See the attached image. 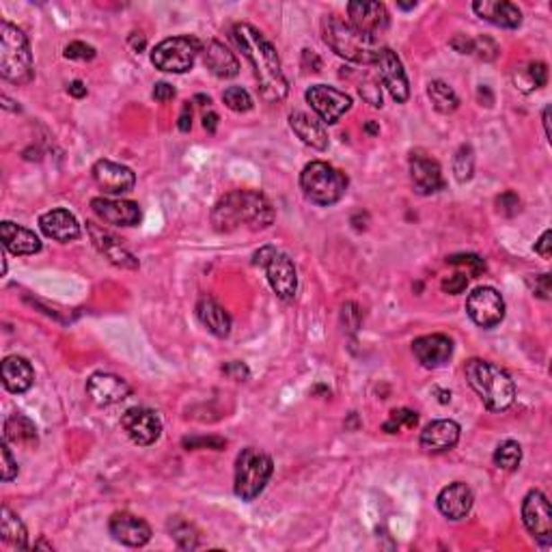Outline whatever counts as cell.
<instances>
[{
    "label": "cell",
    "mask_w": 552,
    "mask_h": 552,
    "mask_svg": "<svg viewBox=\"0 0 552 552\" xmlns=\"http://www.w3.org/2000/svg\"><path fill=\"white\" fill-rule=\"evenodd\" d=\"M231 37L237 43L246 61L251 63L253 74L259 85V93L266 102H283L289 93V83H287L283 67H280V58L272 41L266 40L262 31L255 26L240 22L231 31Z\"/></svg>",
    "instance_id": "6da1fadb"
},
{
    "label": "cell",
    "mask_w": 552,
    "mask_h": 552,
    "mask_svg": "<svg viewBox=\"0 0 552 552\" xmlns=\"http://www.w3.org/2000/svg\"><path fill=\"white\" fill-rule=\"evenodd\" d=\"M276 214L266 194L257 191L227 192L212 209V225L218 234H231L240 227L251 229H268L274 223Z\"/></svg>",
    "instance_id": "7a4b0ae2"
},
{
    "label": "cell",
    "mask_w": 552,
    "mask_h": 552,
    "mask_svg": "<svg viewBox=\"0 0 552 552\" xmlns=\"http://www.w3.org/2000/svg\"><path fill=\"white\" fill-rule=\"evenodd\" d=\"M464 373H467L470 388L479 395L485 408L492 413H505L507 408H512L516 399V387L501 367L488 361L470 359L464 367Z\"/></svg>",
    "instance_id": "3957f363"
},
{
    "label": "cell",
    "mask_w": 552,
    "mask_h": 552,
    "mask_svg": "<svg viewBox=\"0 0 552 552\" xmlns=\"http://www.w3.org/2000/svg\"><path fill=\"white\" fill-rule=\"evenodd\" d=\"M322 35L326 46L341 58L359 65H373L378 46L376 40L362 35L356 31L348 20L339 18V15H326L322 20Z\"/></svg>",
    "instance_id": "277c9868"
},
{
    "label": "cell",
    "mask_w": 552,
    "mask_h": 552,
    "mask_svg": "<svg viewBox=\"0 0 552 552\" xmlns=\"http://www.w3.org/2000/svg\"><path fill=\"white\" fill-rule=\"evenodd\" d=\"M0 76L13 85H29L35 65L26 35L11 22H0Z\"/></svg>",
    "instance_id": "5b68a950"
},
{
    "label": "cell",
    "mask_w": 552,
    "mask_h": 552,
    "mask_svg": "<svg viewBox=\"0 0 552 552\" xmlns=\"http://www.w3.org/2000/svg\"><path fill=\"white\" fill-rule=\"evenodd\" d=\"M300 188L307 201L316 203L319 208H330V205L339 203L343 194L348 192V177L328 162L316 160L308 162L302 169Z\"/></svg>",
    "instance_id": "8992f818"
},
{
    "label": "cell",
    "mask_w": 552,
    "mask_h": 552,
    "mask_svg": "<svg viewBox=\"0 0 552 552\" xmlns=\"http://www.w3.org/2000/svg\"><path fill=\"white\" fill-rule=\"evenodd\" d=\"M274 462L266 451L255 447L242 449L236 459V484L234 490L242 501H255L266 490L272 477Z\"/></svg>",
    "instance_id": "52a82bcc"
},
{
    "label": "cell",
    "mask_w": 552,
    "mask_h": 552,
    "mask_svg": "<svg viewBox=\"0 0 552 552\" xmlns=\"http://www.w3.org/2000/svg\"><path fill=\"white\" fill-rule=\"evenodd\" d=\"M203 50V43L197 37L191 35H177L169 40L160 41L158 46L151 50V63L156 69L166 74H183L192 69L197 61L199 52Z\"/></svg>",
    "instance_id": "ba28073f"
},
{
    "label": "cell",
    "mask_w": 552,
    "mask_h": 552,
    "mask_svg": "<svg viewBox=\"0 0 552 552\" xmlns=\"http://www.w3.org/2000/svg\"><path fill=\"white\" fill-rule=\"evenodd\" d=\"M373 65L378 67L380 74V83L387 86V91L397 104H405L410 97V85L408 76L402 65V58L397 57V52H393L391 48H378Z\"/></svg>",
    "instance_id": "9c48e42d"
},
{
    "label": "cell",
    "mask_w": 552,
    "mask_h": 552,
    "mask_svg": "<svg viewBox=\"0 0 552 552\" xmlns=\"http://www.w3.org/2000/svg\"><path fill=\"white\" fill-rule=\"evenodd\" d=\"M467 313L481 328H494L505 319V300L494 287H477L467 300Z\"/></svg>",
    "instance_id": "30bf717a"
},
{
    "label": "cell",
    "mask_w": 552,
    "mask_h": 552,
    "mask_svg": "<svg viewBox=\"0 0 552 552\" xmlns=\"http://www.w3.org/2000/svg\"><path fill=\"white\" fill-rule=\"evenodd\" d=\"M522 522L527 531L542 546L552 539V510L544 492L531 490L522 501Z\"/></svg>",
    "instance_id": "8fae6325"
},
{
    "label": "cell",
    "mask_w": 552,
    "mask_h": 552,
    "mask_svg": "<svg viewBox=\"0 0 552 552\" xmlns=\"http://www.w3.org/2000/svg\"><path fill=\"white\" fill-rule=\"evenodd\" d=\"M305 97L324 123H337L352 108V97L328 85H313L307 89Z\"/></svg>",
    "instance_id": "7c38bea8"
},
{
    "label": "cell",
    "mask_w": 552,
    "mask_h": 552,
    "mask_svg": "<svg viewBox=\"0 0 552 552\" xmlns=\"http://www.w3.org/2000/svg\"><path fill=\"white\" fill-rule=\"evenodd\" d=\"M348 15L350 24L356 31H361L362 35L376 40L378 35L388 31L391 26V15L384 3H371V0H354L348 4Z\"/></svg>",
    "instance_id": "4fadbf2b"
},
{
    "label": "cell",
    "mask_w": 552,
    "mask_h": 552,
    "mask_svg": "<svg viewBox=\"0 0 552 552\" xmlns=\"http://www.w3.org/2000/svg\"><path fill=\"white\" fill-rule=\"evenodd\" d=\"M121 427L128 438L138 447H149L158 441L162 434V421L156 410L151 408H129L121 416Z\"/></svg>",
    "instance_id": "5bb4252c"
},
{
    "label": "cell",
    "mask_w": 552,
    "mask_h": 552,
    "mask_svg": "<svg viewBox=\"0 0 552 552\" xmlns=\"http://www.w3.org/2000/svg\"><path fill=\"white\" fill-rule=\"evenodd\" d=\"M410 180H413L416 194H434L445 188V177L438 160L427 156L425 151H413L410 154Z\"/></svg>",
    "instance_id": "9a60e30c"
},
{
    "label": "cell",
    "mask_w": 552,
    "mask_h": 552,
    "mask_svg": "<svg viewBox=\"0 0 552 552\" xmlns=\"http://www.w3.org/2000/svg\"><path fill=\"white\" fill-rule=\"evenodd\" d=\"M129 393H132L129 384L123 378L115 376V373L97 371L86 380V395L100 408L123 402V399L129 397Z\"/></svg>",
    "instance_id": "2e32d148"
},
{
    "label": "cell",
    "mask_w": 552,
    "mask_h": 552,
    "mask_svg": "<svg viewBox=\"0 0 552 552\" xmlns=\"http://www.w3.org/2000/svg\"><path fill=\"white\" fill-rule=\"evenodd\" d=\"M108 531L119 544L129 546V548H140V546L149 544L151 527L143 518L134 516L128 512L112 513L111 522H108Z\"/></svg>",
    "instance_id": "e0dca14e"
},
{
    "label": "cell",
    "mask_w": 552,
    "mask_h": 552,
    "mask_svg": "<svg viewBox=\"0 0 552 552\" xmlns=\"http://www.w3.org/2000/svg\"><path fill=\"white\" fill-rule=\"evenodd\" d=\"M93 180L104 194H126L134 191L137 175L132 169L112 160H97L93 165Z\"/></svg>",
    "instance_id": "ac0fdd59"
},
{
    "label": "cell",
    "mask_w": 552,
    "mask_h": 552,
    "mask_svg": "<svg viewBox=\"0 0 552 552\" xmlns=\"http://www.w3.org/2000/svg\"><path fill=\"white\" fill-rule=\"evenodd\" d=\"M86 229H89L91 240L97 251L104 255L112 266L117 268H126V270H137L138 268V259L128 251L126 246L121 245V240L115 234L104 229V227L95 225V223H86Z\"/></svg>",
    "instance_id": "d6986e66"
},
{
    "label": "cell",
    "mask_w": 552,
    "mask_h": 552,
    "mask_svg": "<svg viewBox=\"0 0 552 552\" xmlns=\"http://www.w3.org/2000/svg\"><path fill=\"white\" fill-rule=\"evenodd\" d=\"M268 276V283L272 287V291L283 300H291L296 296L298 289V272L291 257H287L285 253L276 251L270 262L263 266Z\"/></svg>",
    "instance_id": "ffe728a7"
},
{
    "label": "cell",
    "mask_w": 552,
    "mask_h": 552,
    "mask_svg": "<svg viewBox=\"0 0 552 552\" xmlns=\"http://www.w3.org/2000/svg\"><path fill=\"white\" fill-rule=\"evenodd\" d=\"M91 208H93L97 218L112 227H134L143 218L138 203L123 201V199L97 197L91 201Z\"/></svg>",
    "instance_id": "44dd1931"
},
{
    "label": "cell",
    "mask_w": 552,
    "mask_h": 552,
    "mask_svg": "<svg viewBox=\"0 0 552 552\" xmlns=\"http://www.w3.org/2000/svg\"><path fill=\"white\" fill-rule=\"evenodd\" d=\"M413 352L425 369H438L451 361L453 341L447 334H425V337L414 339Z\"/></svg>",
    "instance_id": "7402d4cb"
},
{
    "label": "cell",
    "mask_w": 552,
    "mask_h": 552,
    "mask_svg": "<svg viewBox=\"0 0 552 552\" xmlns=\"http://www.w3.org/2000/svg\"><path fill=\"white\" fill-rule=\"evenodd\" d=\"M459 425L451 419H438L425 425L421 432L419 445L425 453H447L458 445L459 441Z\"/></svg>",
    "instance_id": "603a6c76"
},
{
    "label": "cell",
    "mask_w": 552,
    "mask_h": 552,
    "mask_svg": "<svg viewBox=\"0 0 552 552\" xmlns=\"http://www.w3.org/2000/svg\"><path fill=\"white\" fill-rule=\"evenodd\" d=\"M473 490L467 484H462V481H456V484H449L447 488L441 490L436 505L438 512L449 518V521H462L473 510Z\"/></svg>",
    "instance_id": "cb8c5ba5"
},
{
    "label": "cell",
    "mask_w": 552,
    "mask_h": 552,
    "mask_svg": "<svg viewBox=\"0 0 552 552\" xmlns=\"http://www.w3.org/2000/svg\"><path fill=\"white\" fill-rule=\"evenodd\" d=\"M40 229L43 236L57 242H74L80 237V223L69 209L57 208L40 216Z\"/></svg>",
    "instance_id": "d4e9b609"
},
{
    "label": "cell",
    "mask_w": 552,
    "mask_h": 552,
    "mask_svg": "<svg viewBox=\"0 0 552 552\" xmlns=\"http://www.w3.org/2000/svg\"><path fill=\"white\" fill-rule=\"evenodd\" d=\"M473 11L481 20L501 29H518L522 24V11L510 0H477L473 3Z\"/></svg>",
    "instance_id": "484cf974"
},
{
    "label": "cell",
    "mask_w": 552,
    "mask_h": 552,
    "mask_svg": "<svg viewBox=\"0 0 552 552\" xmlns=\"http://www.w3.org/2000/svg\"><path fill=\"white\" fill-rule=\"evenodd\" d=\"M0 240H3V248L9 251L11 255L15 257H26V255H35V253L41 251V240L32 234L31 229L26 227H20L11 220H4L0 225Z\"/></svg>",
    "instance_id": "4316f807"
},
{
    "label": "cell",
    "mask_w": 552,
    "mask_h": 552,
    "mask_svg": "<svg viewBox=\"0 0 552 552\" xmlns=\"http://www.w3.org/2000/svg\"><path fill=\"white\" fill-rule=\"evenodd\" d=\"M203 63L205 67L212 72L216 78H236L240 74V63H237L236 54L220 41H208L203 46Z\"/></svg>",
    "instance_id": "83f0119b"
},
{
    "label": "cell",
    "mask_w": 552,
    "mask_h": 552,
    "mask_svg": "<svg viewBox=\"0 0 552 552\" xmlns=\"http://www.w3.org/2000/svg\"><path fill=\"white\" fill-rule=\"evenodd\" d=\"M0 378H3V387L9 393H26L35 382V369L26 359L22 356H7L0 367Z\"/></svg>",
    "instance_id": "f1b7e54d"
},
{
    "label": "cell",
    "mask_w": 552,
    "mask_h": 552,
    "mask_svg": "<svg viewBox=\"0 0 552 552\" xmlns=\"http://www.w3.org/2000/svg\"><path fill=\"white\" fill-rule=\"evenodd\" d=\"M289 126L296 132V137L302 140V143L308 145V147L317 149V151H326L328 149V134L324 129L322 123L317 121L316 117H311L308 112L294 111L289 115Z\"/></svg>",
    "instance_id": "f546056e"
},
{
    "label": "cell",
    "mask_w": 552,
    "mask_h": 552,
    "mask_svg": "<svg viewBox=\"0 0 552 552\" xmlns=\"http://www.w3.org/2000/svg\"><path fill=\"white\" fill-rule=\"evenodd\" d=\"M197 316L199 322L203 324L214 337L225 339L231 333V316L225 311L223 305L214 300L212 296H203L197 305Z\"/></svg>",
    "instance_id": "4dcf8cb0"
},
{
    "label": "cell",
    "mask_w": 552,
    "mask_h": 552,
    "mask_svg": "<svg viewBox=\"0 0 552 552\" xmlns=\"http://www.w3.org/2000/svg\"><path fill=\"white\" fill-rule=\"evenodd\" d=\"M4 441L13 442L20 447H35L37 445V427L29 416L11 414L4 419Z\"/></svg>",
    "instance_id": "1f68e13d"
},
{
    "label": "cell",
    "mask_w": 552,
    "mask_h": 552,
    "mask_svg": "<svg viewBox=\"0 0 552 552\" xmlns=\"http://www.w3.org/2000/svg\"><path fill=\"white\" fill-rule=\"evenodd\" d=\"M0 538L3 542L15 550L29 548V533H26L24 522L15 516L9 507H3V518H0Z\"/></svg>",
    "instance_id": "d6a6232c"
},
{
    "label": "cell",
    "mask_w": 552,
    "mask_h": 552,
    "mask_svg": "<svg viewBox=\"0 0 552 552\" xmlns=\"http://www.w3.org/2000/svg\"><path fill=\"white\" fill-rule=\"evenodd\" d=\"M427 95H430L436 111L442 112V115H451V112L458 111L459 97L456 91L447 83H442V80H432V83L427 85Z\"/></svg>",
    "instance_id": "836d02e7"
},
{
    "label": "cell",
    "mask_w": 552,
    "mask_h": 552,
    "mask_svg": "<svg viewBox=\"0 0 552 552\" xmlns=\"http://www.w3.org/2000/svg\"><path fill=\"white\" fill-rule=\"evenodd\" d=\"M166 527H169V533H171L173 542L177 544V548L194 550V548H199V544H201V538H199V531L194 529V524L183 521V518L180 516L171 518Z\"/></svg>",
    "instance_id": "e575fe53"
},
{
    "label": "cell",
    "mask_w": 552,
    "mask_h": 552,
    "mask_svg": "<svg viewBox=\"0 0 552 552\" xmlns=\"http://www.w3.org/2000/svg\"><path fill=\"white\" fill-rule=\"evenodd\" d=\"M453 175L459 183H467L475 175V151L470 145H462L453 156Z\"/></svg>",
    "instance_id": "d590c367"
},
{
    "label": "cell",
    "mask_w": 552,
    "mask_h": 552,
    "mask_svg": "<svg viewBox=\"0 0 552 552\" xmlns=\"http://www.w3.org/2000/svg\"><path fill=\"white\" fill-rule=\"evenodd\" d=\"M522 462V447L516 441H505L496 447L494 464L503 470H516Z\"/></svg>",
    "instance_id": "8d00e7d4"
},
{
    "label": "cell",
    "mask_w": 552,
    "mask_h": 552,
    "mask_svg": "<svg viewBox=\"0 0 552 552\" xmlns=\"http://www.w3.org/2000/svg\"><path fill=\"white\" fill-rule=\"evenodd\" d=\"M416 423H419V414H416L414 410L397 408L388 414L387 421H384L382 430L387 432V434H397V432H402L404 427L413 430V427H416Z\"/></svg>",
    "instance_id": "74e56055"
},
{
    "label": "cell",
    "mask_w": 552,
    "mask_h": 552,
    "mask_svg": "<svg viewBox=\"0 0 552 552\" xmlns=\"http://www.w3.org/2000/svg\"><path fill=\"white\" fill-rule=\"evenodd\" d=\"M447 263L462 270V272H467L468 276H473V279L485 272V262L479 255H473V253H459V255L447 257Z\"/></svg>",
    "instance_id": "f35d334b"
},
{
    "label": "cell",
    "mask_w": 552,
    "mask_h": 552,
    "mask_svg": "<svg viewBox=\"0 0 552 552\" xmlns=\"http://www.w3.org/2000/svg\"><path fill=\"white\" fill-rule=\"evenodd\" d=\"M223 102L225 106L234 112H248L253 108L251 95H248V91L242 89V86H229L223 93Z\"/></svg>",
    "instance_id": "ab89813d"
},
{
    "label": "cell",
    "mask_w": 552,
    "mask_h": 552,
    "mask_svg": "<svg viewBox=\"0 0 552 552\" xmlns=\"http://www.w3.org/2000/svg\"><path fill=\"white\" fill-rule=\"evenodd\" d=\"M496 209H499V214L507 216V218H513L516 214H521L522 209V201L521 197H518L516 192H503L499 199H496Z\"/></svg>",
    "instance_id": "60d3db41"
},
{
    "label": "cell",
    "mask_w": 552,
    "mask_h": 552,
    "mask_svg": "<svg viewBox=\"0 0 552 552\" xmlns=\"http://www.w3.org/2000/svg\"><path fill=\"white\" fill-rule=\"evenodd\" d=\"M0 473H3V481H11L18 477V462H15L13 456H11L7 441L0 445Z\"/></svg>",
    "instance_id": "b9f144b4"
},
{
    "label": "cell",
    "mask_w": 552,
    "mask_h": 552,
    "mask_svg": "<svg viewBox=\"0 0 552 552\" xmlns=\"http://www.w3.org/2000/svg\"><path fill=\"white\" fill-rule=\"evenodd\" d=\"M95 54V48L85 41H72L65 48V58H72V61H93Z\"/></svg>",
    "instance_id": "7bdbcfd3"
},
{
    "label": "cell",
    "mask_w": 552,
    "mask_h": 552,
    "mask_svg": "<svg viewBox=\"0 0 552 552\" xmlns=\"http://www.w3.org/2000/svg\"><path fill=\"white\" fill-rule=\"evenodd\" d=\"M473 41H475L473 54H477L481 61H494V58L499 57V46H496V41L490 40V37L481 35Z\"/></svg>",
    "instance_id": "ee69618b"
},
{
    "label": "cell",
    "mask_w": 552,
    "mask_h": 552,
    "mask_svg": "<svg viewBox=\"0 0 552 552\" xmlns=\"http://www.w3.org/2000/svg\"><path fill=\"white\" fill-rule=\"evenodd\" d=\"M527 285L533 291V296L542 298V300H550V274L527 276Z\"/></svg>",
    "instance_id": "f6af8a7d"
},
{
    "label": "cell",
    "mask_w": 552,
    "mask_h": 552,
    "mask_svg": "<svg viewBox=\"0 0 552 552\" xmlns=\"http://www.w3.org/2000/svg\"><path fill=\"white\" fill-rule=\"evenodd\" d=\"M183 447L191 451V449H214V451H223V449L227 447V441H223V438H216V436H209V438H183Z\"/></svg>",
    "instance_id": "bcb514c9"
},
{
    "label": "cell",
    "mask_w": 552,
    "mask_h": 552,
    "mask_svg": "<svg viewBox=\"0 0 552 552\" xmlns=\"http://www.w3.org/2000/svg\"><path fill=\"white\" fill-rule=\"evenodd\" d=\"M359 91H361L362 100H365V102H369L371 106L382 108V89H380V85L376 83V80L367 78L365 83H362V85L359 86Z\"/></svg>",
    "instance_id": "7dc6e473"
},
{
    "label": "cell",
    "mask_w": 552,
    "mask_h": 552,
    "mask_svg": "<svg viewBox=\"0 0 552 552\" xmlns=\"http://www.w3.org/2000/svg\"><path fill=\"white\" fill-rule=\"evenodd\" d=\"M467 287H468V276L464 272H456V274L447 276V279L442 280V291H447V294H451V296L462 294Z\"/></svg>",
    "instance_id": "c3c4849f"
},
{
    "label": "cell",
    "mask_w": 552,
    "mask_h": 552,
    "mask_svg": "<svg viewBox=\"0 0 552 552\" xmlns=\"http://www.w3.org/2000/svg\"><path fill=\"white\" fill-rule=\"evenodd\" d=\"M341 317H343V324L348 326V330H359L361 326V311H359V305H354V302H348V305H343V311H341Z\"/></svg>",
    "instance_id": "681fc988"
},
{
    "label": "cell",
    "mask_w": 552,
    "mask_h": 552,
    "mask_svg": "<svg viewBox=\"0 0 552 552\" xmlns=\"http://www.w3.org/2000/svg\"><path fill=\"white\" fill-rule=\"evenodd\" d=\"M223 373H225V376H229L231 380H246V378L251 376L248 367L245 365V362H240V361L227 362V365L223 367Z\"/></svg>",
    "instance_id": "f907efd6"
},
{
    "label": "cell",
    "mask_w": 552,
    "mask_h": 552,
    "mask_svg": "<svg viewBox=\"0 0 552 552\" xmlns=\"http://www.w3.org/2000/svg\"><path fill=\"white\" fill-rule=\"evenodd\" d=\"M535 253H538L542 259H550L552 257V231L546 229L542 237H539L538 242H535Z\"/></svg>",
    "instance_id": "816d5d0a"
},
{
    "label": "cell",
    "mask_w": 552,
    "mask_h": 552,
    "mask_svg": "<svg viewBox=\"0 0 552 552\" xmlns=\"http://www.w3.org/2000/svg\"><path fill=\"white\" fill-rule=\"evenodd\" d=\"M173 97H175V89H173V85L169 83H158L154 89V100L162 102V104H166V102H171Z\"/></svg>",
    "instance_id": "f5cc1de1"
},
{
    "label": "cell",
    "mask_w": 552,
    "mask_h": 552,
    "mask_svg": "<svg viewBox=\"0 0 552 552\" xmlns=\"http://www.w3.org/2000/svg\"><path fill=\"white\" fill-rule=\"evenodd\" d=\"M451 48L459 54H473V48H475V41L470 40V37L467 35H456L451 40Z\"/></svg>",
    "instance_id": "db71d44e"
},
{
    "label": "cell",
    "mask_w": 552,
    "mask_h": 552,
    "mask_svg": "<svg viewBox=\"0 0 552 552\" xmlns=\"http://www.w3.org/2000/svg\"><path fill=\"white\" fill-rule=\"evenodd\" d=\"M177 128L182 129V132H188V129L192 128V108L191 102H186L182 108V115H180V123H177Z\"/></svg>",
    "instance_id": "11a10c76"
},
{
    "label": "cell",
    "mask_w": 552,
    "mask_h": 552,
    "mask_svg": "<svg viewBox=\"0 0 552 552\" xmlns=\"http://www.w3.org/2000/svg\"><path fill=\"white\" fill-rule=\"evenodd\" d=\"M274 253H276V248H274V246H263V248H259V251L255 253V266H259V268L266 266V263L270 262V257H272Z\"/></svg>",
    "instance_id": "9f6ffc18"
},
{
    "label": "cell",
    "mask_w": 552,
    "mask_h": 552,
    "mask_svg": "<svg viewBox=\"0 0 552 552\" xmlns=\"http://www.w3.org/2000/svg\"><path fill=\"white\" fill-rule=\"evenodd\" d=\"M203 128L208 129L209 134L216 132V128H218V115H216L214 111L205 112V115H203Z\"/></svg>",
    "instance_id": "6f0895ef"
},
{
    "label": "cell",
    "mask_w": 552,
    "mask_h": 552,
    "mask_svg": "<svg viewBox=\"0 0 552 552\" xmlns=\"http://www.w3.org/2000/svg\"><path fill=\"white\" fill-rule=\"evenodd\" d=\"M67 93L72 97H78V100H80V97L86 95V86L80 83V80H74V83L67 86Z\"/></svg>",
    "instance_id": "680465c9"
},
{
    "label": "cell",
    "mask_w": 552,
    "mask_h": 552,
    "mask_svg": "<svg viewBox=\"0 0 552 552\" xmlns=\"http://www.w3.org/2000/svg\"><path fill=\"white\" fill-rule=\"evenodd\" d=\"M548 119H550V106L544 108V128H546V137L550 138V126H548Z\"/></svg>",
    "instance_id": "91938a15"
},
{
    "label": "cell",
    "mask_w": 552,
    "mask_h": 552,
    "mask_svg": "<svg viewBox=\"0 0 552 552\" xmlns=\"http://www.w3.org/2000/svg\"><path fill=\"white\" fill-rule=\"evenodd\" d=\"M365 129H367V132H369V134H380V128H378V123H373V121L367 123Z\"/></svg>",
    "instance_id": "94428289"
},
{
    "label": "cell",
    "mask_w": 552,
    "mask_h": 552,
    "mask_svg": "<svg viewBox=\"0 0 552 552\" xmlns=\"http://www.w3.org/2000/svg\"><path fill=\"white\" fill-rule=\"evenodd\" d=\"M414 7H416V3H410V4L399 3V9H405V11H408V9H414Z\"/></svg>",
    "instance_id": "6125c7cd"
}]
</instances>
